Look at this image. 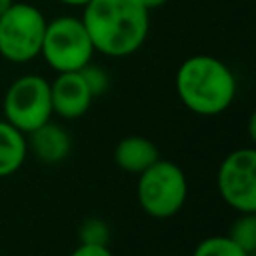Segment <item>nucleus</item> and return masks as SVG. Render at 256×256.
<instances>
[{
    "label": "nucleus",
    "mask_w": 256,
    "mask_h": 256,
    "mask_svg": "<svg viewBox=\"0 0 256 256\" xmlns=\"http://www.w3.org/2000/svg\"><path fill=\"white\" fill-rule=\"evenodd\" d=\"M80 20L96 52L126 58L142 48L150 30V10L138 0H90Z\"/></svg>",
    "instance_id": "nucleus-1"
},
{
    "label": "nucleus",
    "mask_w": 256,
    "mask_h": 256,
    "mask_svg": "<svg viewBox=\"0 0 256 256\" xmlns=\"http://www.w3.org/2000/svg\"><path fill=\"white\" fill-rule=\"evenodd\" d=\"M176 94L180 102L198 116H218L230 108L236 96L232 70L216 56H188L176 70Z\"/></svg>",
    "instance_id": "nucleus-2"
},
{
    "label": "nucleus",
    "mask_w": 256,
    "mask_h": 256,
    "mask_svg": "<svg viewBox=\"0 0 256 256\" xmlns=\"http://www.w3.org/2000/svg\"><path fill=\"white\" fill-rule=\"evenodd\" d=\"M46 16L30 2H12L0 14V56L12 64H26L40 56Z\"/></svg>",
    "instance_id": "nucleus-3"
},
{
    "label": "nucleus",
    "mask_w": 256,
    "mask_h": 256,
    "mask_svg": "<svg viewBox=\"0 0 256 256\" xmlns=\"http://www.w3.org/2000/svg\"><path fill=\"white\" fill-rule=\"evenodd\" d=\"M188 196V182L180 166L158 158L150 168L138 174L136 198L140 208L152 218H170L178 214Z\"/></svg>",
    "instance_id": "nucleus-4"
},
{
    "label": "nucleus",
    "mask_w": 256,
    "mask_h": 256,
    "mask_svg": "<svg viewBox=\"0 0 256 256\" xmlns=\"http://www.w3.org/2000/svg\"><path fill=\"white\" fill-rule=\"evenodd\" d=\"M92 40L78 16H58L46 24L40 56L56 72H78L94 56Z\"/></svg>",
    "instance_id": "nucleus-5"
},
{
    "label": "nucleus",
    "mask_w": 256,
    "mask_h": 256,
    "mask_svg": "<svg viewBox=\"0 0 256 256\" xmlns=\"http://www.w3.org/2000/svg\"><path fill=\"white\" fill-rule=\"evenodd\" d=\"M4 116L24 134L48 122L52 116L50 82L40 74L16 78L4 94Z\"/></svg>",
    "instance_id": "nucleus-6"
},
{
    "label": "nucleus",
    "mask_w": 256,
    "mask_h": 256,
    "mask_svg": "<svg viewBox=\"0 0 256 256\" xmlns=\"http://www.w3.org/2000/svg\"><path fill=\"white\" fill-rule=\"evenodd\" d=\"M216 186L222 200L236 212H256V150L230 152L218 168Z\"/></svg>",
    "instance_id": "nucleus-7"
},
{
    "label": "nucleus",
    "mask_w": 256,
    "mask_h": 256,
    "mask_svg": "<svg viewBox=\"0 0 256 256\" xmlns=\"http://www.w3.org/2000/svg\"><path fill=\"white\" fill-rule=\"evenodd\" d=\"M50 100L52 114L76 120L88 112L94 96L80 72H58L54 82H50Z\"/></svg>",
    "instance_id": "nucleus-8"
},
{
    "label": "nucleus",
    "mask_w": 256,
    "mask_h": 256,
    "mask_svg": "<svg viewBox=\"0 0 256 256\" xmlns=\"http://www.w3.org/2000/svg\"><path fill=\"white\" fill-rule=\"evenodd\" d=\"M26 144L42 164H60L68 158L72 148L70 134L60 124H54L50 120L28 132Z\"/></svg>",
    "instance_id": "nucleus-9"
},
{
    "label": "nucleus",
    "mask_w": 256,
    "mask_h": 256,
    "mask_svg": "<svg viewBox=\"0 0 256 256\" xmlns=\"http://www.w3.org/2000/svg\"><path fill=\"white\" fill-rule=\"evenodd\" d=\"M160 158L156 144L144 136H126L114 148V162L130 174H140Z\"/></svg>",
    "instance_id": "nucleus-10"
},
{
    "label": "nucleus",
    "mask_w": 256,
    "mask_h": 256,
    "mask_svg": "<svg viewBox=\"0 0 256 256\" xmlns=\"http://www.w3.org/2000/svg\"><path fill=\"white\" fill-rule=\"evenodd\" d=\"M26 134L10 122L0 120V178L14 174L26 160Z\"/></svg>",
    "instance_id": "nucleus-11"
},
{
    "label": "nucleus",
    "mask_w": 256,
    "mask_h": 256,
    "mask_svg": "<svg viewBox=\"0 0 256 256\" xmlns=\"http://www.w3.org/2000/svg\"><path fill=\"white\" fill-rule=\"evenodd\" d=\"M228 238L234 244H238L246 254L254 256V252H256V212L240 214L232 222Z\"/></svg>",
    "instance_id": "nucleus-12"
},
{
    "label": "nucleus",
    "mask_w": 256,
    "mask_h": 256,
    "mask_svg": "<svg viewBox=\"0 0 256 256\" xmlns=\"http://www.w3.org/2000/svg\"><path fill=\"white\" fill-rule=\"evenodd\" d=\"M192 256H250L228 236H208L192 252Z\"/></svg>",
    "instance_id": "nucleus-13"
},
{
    "label": "nucleus",
    "mask_w": 256,
    "mask_h": 256,
    "mask_svg": "<svg viewBox=\"0 0 256 256\" xmlns=\"http://www.w3.org/2000/svg\"><path fill=\"white\" fill-rule=\"evenodd\" d=\"M80 74H82V78H84V82L88 84V88H90V92H92V96L96 98V96H102L106 90H108V86H110V76H108V72L102 68V66H96V64H92V62H88L84 68H80L78 70Z\"/></svg>",
    "instance_id": "nucleus-14"
},
{
    "label": "nucleus",
    "mask_w": 256,
    "mask_h": 256,
    "mask_svg": "<svg viewBox=\"0 0 256 256\" xmlns=\"http://www.w3.org/2000/svg\"><path fill=\"white\" fill-rule=\"evenodd\" d=\"M110 238V228L106 226L104 220L90 218L80 226V242L84 244H106L108 246Z\"/></svg>",
    "instance_id": "nucleus-15"
},
{
    "label": "nucleus",
    "mask_w": 256,
    "mask_h": 256,
    "mask_svg": "<svg viewBox=\"0 0 256 256\" xmlns=\"http://www.w3.org/2000/svg\"><path fill=\"white\" fill-rule=\"evenodd\" d=\"M70 256H114L106 244H84L80 242Z\"/></svg>",
    "instance_id": "nucleus-16"
},
{
    "label": "nucleus",
    "mask_w": 256,
    "mask_h": 256,
    "mask_svg": "<svg viewBox=\"0 0 256 256\" xmlns=\"http://www.w3.org/2000/svg\"><path fill=\"white\" fill-rule=\"evenodd\" d=\"M144 8H148V10H154V8H160V6H164L168 0H138Z\"/></svg>",
    "instance_id": "nucleus-17"
},
{
    "label": "nucleus",
    "mask_w": 256,
    "mask_h": 256,
    "mask_svg": "<svg viewBox=\"0 0 256 256\" xmlns=\"http://www.w3.org/2000/svg\"><path fill=\"white\" fill-rule=\"evenodd\" d=\"M60 4H64V6H76V8H84L90 0H58Z\"/></svg>",
    "instance_id": "nucleus-18"
},
{
    "label": "nucleus",
    "mask_w": 256,
    "mask_h": 256,
    "mask_svg": "<svg viewBox=\"0 0 256 256\" xmlns=\"http://www.w3.org/2000/svg\"><path fill=\"white\" fill-rule=\"evenodd\" d=\"M12 2H14V0H0V14H2V12H4Z\"/></svg>",
    "instance_id": "nucleus-19"
}]
</instances>
